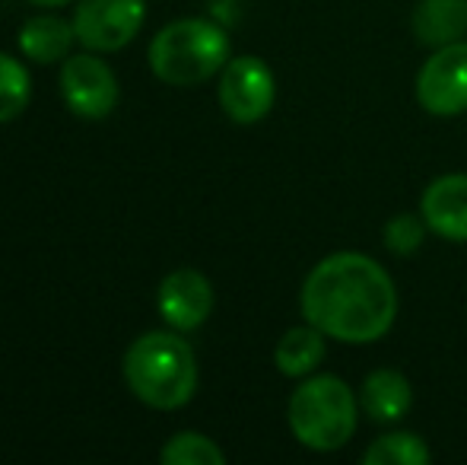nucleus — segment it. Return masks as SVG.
<instances>
[{
    "label": "nucleus",
    "mask_w": 467,
    "mask_h": 465,
    "mask_svg": "<svg viewBox=\"0 0 467 465\" xmlns=\"http://www.w3.org/2000/svg\"><path fill=\"white\" fill-rule=\"evenodd\" d=\"M29 4H36V6H64V4H70V0H29Z\"/></svg>",
    "instance_id": "nucleus-19"
},
{
    "label": "nucleus",
    "mask_w": 467,
    "mask_h": 465,
    "mask_svg": "<svg viewBox=\"0 0 467 465\" xmlns=\"http://www.w3.org/2000/svg\"><path fill=\"white\" fill-rule=\"evenodd\" d=\"M233 58L226 29L213 19L185 16L162 26L150 42V70L169 87H197L216 77Z\"/></svg>",
    "instance_id": "nucleus-4"
},
{
    "label": "nucleus",
    "mask_w": 467,
    "mask_h": 465,
    "mask_svg": "<svg viewBox=\"0 0 467 465\" xmlns=\"http://www.w3.org/2000/svg\"><path fill=\"white\" fill-rule=\"evenodd\" d=\"M325 354H327V338L315 325L302 322L280 335L277 348H274V366L289 379H306L318 370Z\"/></svg>",
    "instance_id": "nucleus-14"
},
{
    "label": "nucleus",
    "mask_w": 467,
    "mask_h": 465,
    "mask_svg": "<svg viewBox=\"0 0 467 465\" xmlns=\"http://www.w3.org/2000/svg\"><path fill=\"white\" fill-rule=\"evenodd\" d=\"M299 310L331 342L375 344L394 329L398 287L381 261L344 248L325 255L306 274Z\"/></svg>",
    "instance_id": "nucleus-1"
},
{
    "label": "nucleus",
    "mask_w": 467,
    "mask_h": 465,
    "mask_svg": "<svg viewBox=\"0 0 467 465\" xmlns=\"http://www.w3.org/2000/svg\"><path fill=\"white\" fill-rule=\"evenodd\" d=\"M156 310H160L162 322L175 332H194L213 312V284L194 268H179V271L166 274L156 293Z\"/></svg>",
    "instance_id": "nucleus-9"
},
{
    "label": "nucleus",
    "mask_w": 467,
    "mask_h": 465,
    "mask_svg": "<svg viewBox=\"0 0 467 465\" xmlns=\"http://www.w3.org/2000/svg\"><path fill=\"white\" fill-rule=\"evenodd\" d=\"M413 36L430 48L462 42L467 32V0H420L413 6Z\"/></svg>",
    "instance_id": "nucleus-12"
},
{
    "label": "nucleus",
    "mask_w": 467,
    "mask_h": 465,
    "mask_svg": "<svg viewBox=\"0 0 467 465\" xmlns=\"http://www.w3.org/2000/svg\"><path fill=\"white\" fill-rule=\"evenodd\" d=\"M216 100L229 122L258 124L261 118L271 115L274 102H277V77L258 55L229 58V64L220 70Z\"/></svg>",
    "instance_id": "nucleus-5"
},
{
    "label": "nucleus",
    "mask_w": 467,
    "mask_h": 465,
    "mask_svg": "<svg viewBox=\"0 0 467 465\" xmlns=\"http://www.w3.org/2000/svg\"><path fill=\"white\" fill-rule=\"evenodd\" d=\"M162 465H223L226 453L216 447V440H210L207 434L197 430H182V434L169 437L166 447L160 449Z\"/></svg>",
    "instance_id": "nucleus-17"
},
{
    "label": "nucleus",
    "mask_w": 467,
    "mask_h": 465,
    "mask_svg": "<svg viewBox=\"0 0 467 465\" xmlns=\"http://www.w3.org/2000/svg\"><path fill=\"white\" fill-rule=\"evenodd\" d=\"M359 392L334 373H312L299 379L286 402V424L299 447L312 453H334L353 440L359 428Z\"/></svg>",
    "instance_id": "nucleus-3"
},
{
    "label": "nucleus",
    "mask_w": 467,
    "mask_h": 465,
    "mask_svg": "<svg viewBox=\"0 0 467 465\" xmlns=\"http://www.w3.org/2000/svg\"><path fill=\"white\" fill-rule=\"evenodd\" d=\"M143 19H147V0H77V42L96 55L121 51L137 38Z\"/></svg>",
    "instance_id": "nucleus-7"
},
{
    "label": "nucleus",
    "mask_w": 467,
    "mask_h": 465,
    "mask_svg": "<svg viewBox=\"0 0 467 465\" xmlns=\"http://www.w3.org/2000/svg\"><path fill=\"white\" fill-rule=\"evenodd\" d=\"M426 236H430V227H426L423 214H413V211L394 214V217H388L385 227H381V242H385V248L391 255H400V259L420 252Z\"/></svg>",
    "instance_id": "nucleus-18"
},
{
    "label": "nucleus",
    "mask_w": 467,
    "mask_h": 465,
    "mask_svg": "<svg viewBox=\"0 0 467 465\" xmlns=\"http://www.w3.org/2000/svg\"><path fill=\"white\" fill-rule=\"evenodd\" d=\"M61 96L74 115L99 122L115 112L121 90L115 70L102 58H96V51H83L61 61Z\"/></svg>",
    "instance_id": "nucleus-8"
},
{
    "label": "nucleus",
    "mask_w": 467,
    "mask_h": 465,
    "mask_svg": "<svg viewBox=\"0 0 467 465\" xmlns=\"http://www.w3.org/2000/svg\"><path fill=\"white\" fill-rule=\"evenodd\" d=\"M430 460L432 453L426 440L410 430H391V434L375 437L363 453L366 465H426Z\"/></svg>",
    "instance_id": "nucleus-15"
},
{
    "label": "nucleus",
    "mask_w": 467,
    "mask_h": 465,
    "mask_svg": "<svg viewBox=\"0 0 467 465\" xmlns=\"http://www.w3.org/2000/svg\"><path fill=\"white\" fill-rule=\"evenodd\" d=\"M77 42V29L74 23L61 16H32L23 23L16 36V45L29 61L36 64H57L64 58H70V48Z\"/></svg>",
    "instance_id": "nucleus-13"
},
{
    "label": "nucleus",
    "mask_w": 467,
    "mask_h": 465,
    "mask_svg": "<svg viewBox=\"0 0 467 465\" xmlns=\"http://www.w3.org/2000/svg\"><path fill=\"white\" fill-rule=\"evenodd\" d=\"M417 102L436 118H458L467 112V38L432 48L417 74Z\"/></svg>",
    "instance_id": "nucleus-6"
},
{
    "label": "nucleus",
    "mask_w": 467,
    "mask_h": 465,
    "mask_svg": "<svg viewBox=\"0 0 467 465\" xmlns=\"http://www.w3.org/2000/svg\"><path fill=\"white\" fill-rule=\"evenodd\" d=\"M124 383L147 408H185L197 392V357L182 332L162 329L134 338L124 354Z\"/></svg>",
    "instance_id": "nucleus-2"
},
{
    "label": "nucleus",
    "mask_w": 467,
    "mask_h": 465,
    "mask_svg": "<svg viewBox=\"0 0 467 465\" xmlns=\"http://www.w3.org/2000/svg\"><path fill=\"white\" fill-rule=\"evenodd\" d=\"M420 214L439 239L467 246V173L436 175L420 195Z\"/></svg>",
    "instance_id": "nucleus-10"
},
{
    "label": "nucleus",
    "mask_w": 467,
    "mask_h": 465,
    "mask_svg": "<svg viewBox=\"0 0 467 465\" xmlns=\"http://www.w3.org/2000/svg\"><path fill=\"white\" fill-rule=\"evenodd\" d=\"M359 408L372 417L375 424H398L410 415L413 408V383L407 373L394 366H379L366 373L359 386Z\"/></svg>",
    "instance_id": "nucleus-11"
},
{
    "label": "nucleus",
    "mask_w": 467,
    "mask_h": 465,
    "mask_svg": "<svg viewBox=\"0 0 467 465\" xmlns=\"http://www.w3.org/2000/svg\"><path fill=\"white\" fill-rule=\"evenodd\" d=\"M32 100V80L29 70L19 58L0 51V124L13 122L26 112Z\"/></svg>",
    "instance_id": "nucleus-16"
}]
</instances>
